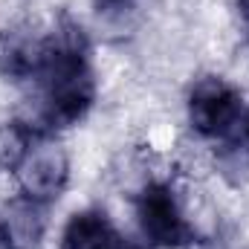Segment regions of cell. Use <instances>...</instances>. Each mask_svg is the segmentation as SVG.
<instances>
[{"label": "cell", "instance_id": "obj_2", "mask_svg": "<svg viewBox=\"0 0 249 249\" xmlns=\"http://www.w3.org/2000/svg\"><path fill=\"white\" fill-rule=\"evenodd\" d=\"M136 220L142 238L151 247L180 249L194 241V226L177 200V191L165 180H148L136 194Z\"/></svg>", "mask_w": 249, "mask_h": 249}, {"label": "cell", "instance_id": "obj_12", "mask_svg": "<svg viewBox=\"0 0 249 249\" xmlns=\"http://www.w3.org/2000/svg\"><path fill=\"white\" fill-rule=\"evenodd\" d=\"M113 249H145V247H139V244H130V241H116V244H113Z\"/></svg>", "mask_w": 249, "mask_h": 249}, {"label": "cell", "instance_id": "obj_9", "mask_svg": "<svg viewBox=\"0 0 249 249\" xmlns=\"http://www.w3.org/2000/svg\"><path fill=\"white\" fill-rule=\"evenodd\" d=\"M96 6L99 15H119V12H127L133 6V0H90Z\"/></svg>", "mask_w": 249, "mask_h": 249}, {"label": "cell", "instance_id": "obj_7", "mask_svg": "<svg viewBox=\"0 0 249 249\" xmlns=\"http://www.w3.org/2000/svg\"><path fill=\"white\" fill-rule=\"evenodd\" d=\"M116 241L119 235L102 209L75 212L61 232V249H113Z\"/></svg>", "mask_w": 249, "mask_h": 249}, {"label": "cell", "instance_id": "obj_5", "mask_svg": "<svg viewBox=\"0 0 249 249\" xmlns=\"http://www.w3.org/2000/svg\"><path fill=\"white\" fill-rule=\"evenodd\" d=\"M47 232V203L15 194L0 209V249H38Z\"/></svg>", "mask_w": 249, "mask_h": 249}, {"label": "cell", "instance_id": "obj_6", "mask_svg": "<svg viewBox=\"0 0 249 249\" xmlns=\"http://www.w3.org/2000/svg\"><path fill=\"white\" fill-rule=\"evenodd\" d=\"M44 41L32 26H9L0 32V75L9 81H35L44 64Z\"/></svg>", "mask_w": 249, "mask_h": 249}, {"label": "cell", "instance_id": "obj_8", "mask_svg": "<svg viewBox=\"0 0 249 249\" xmlns=\"http://www.w3.org/2000/svg\"><path fill=\"white\" fill-rule=\"evenodd\" d=\"M41 130H35L29 122H6L0 124V168L15 171L20 160L26 157L29 145L35 142Z\"/></svg>", "mask_w": 249, "mask_h": 249}, {"label": "cell", "instance_id": "obj_10", "mask_svg": "<svg viewBox=\"0 0 249 249\" xmlns=\"http://www.w3.org/2000/svg\"><path fill=\"white\" fill-rule=\"evenodd\" d=\"M241 136H238V148H244V154L249 157V110L244 113V119H241Z\"/></svg>", "mask_w": 249, "mask_h": 249}, {"label": "cell", "instance_id": "obj_1", "mask_svg": "<svg viewBox=\"0 0 249 249\" xmlns=\"http://www.w3.org/2000/svg\"><path fill=\"white\" fill-rule=\"evenodd\" d=\"M35 130L53 133L81 122L96 102V72L90 64V41L72 18H61L44 41V64L38 72Z\"/></svg>", "mask_w": 249, "mask_h": 249}, {"label": "cell", "instance_id": "obj_3", "mask_svg": "<svg viewBox=\"0 0 249 249\" xmlns=\"http://www.w3.org/2000/svg\"><path fill=\"white\" fill-rule=\"evenodd\" d=\"M186 107L191 127L206 139L229 136L244 119L241 90L220 75H206V78L194 81Z\"/></svg>", "mask_w": 249, "mask_h": 249}, {"label": "cell", "instance_id": "obj_11", "mask_svg": "<svg viewBox=\"0 0 249 249\" xmlns=\"http://www.w3.org/2000/svg\"><path fill=\"white\" fill-rule=\"evenodd\" d=\"M238 9H241V18H244V26L249 29V0H241V3H238Z\"/></svg>", "mask_w": 249, "mask_h": 249}, {"label": "cell", "instance_id": "obj_4", "mask_svg": "<svg viewBox=\"0 0 249 249\" xmlns=\"http://www.w3.org/2000/svg\"><path fill=\"white\" fill-rule=\"evenodd\" d=\"M20 194H29L41 203H53L70 183V157L50 133H38L26 157L15 168Z\"/></svg>", "mask_w": 249, "mask_h": 249}]
</instances>
